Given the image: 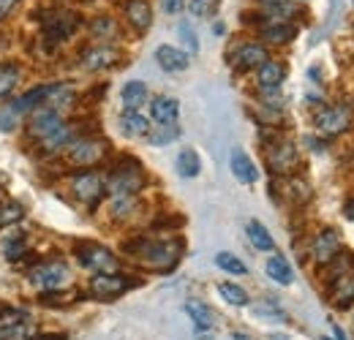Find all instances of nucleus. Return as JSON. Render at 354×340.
<instances>
[{
    "label": "nucleus",
    "mask_w": 354,
    "mask_h": 340,
    "mask_svg": "<svg viewBox=\"0 0 354 340\" xmlns=\"http://www.w3.org/2000/svg\"><path fill=\"white\" fill-rule=\"evenodd\" d=\"M123 251L145 270L169 272V270H175V264L183 256V240H147V237H139L129 245H123Z\"/></svg>",
    "instance_id": "nucleus-1"
},
{
    "label": "nucleus",
    "mask_w": 354,
    "mask_h": 340,
    "mask_svg": "<svg viewBox=\"0 0 354 340\" xmlns=\"http://www.w3.org/2000/svg\"><path fill=\"white\" fill-rule=\"evenodd\" d=\"M104 185H106V193L115 199V196H136L142 188H145V171L142 164L133 161V158H123L115 169L104 177Z\"/></svg>",
    "instance_id": "nucleus-2"
},
{
    "label": "nucleus",
    "mask_w": 354,
    "mask_h": 340,
    "mask_svg": "<svg viewBox=\"0 0 354 340\" xmlns=\"http://www.w3.org/2000/svg\"><path fill=\"white\" fill-rule=\"evenodd\" d=\"M28 281L39 289V292H44V294H52V292H63V289H68L71 286V270L63 264V261H52V258H46V261H39V264H33L30 270H28Z\"/></svg>",
    "instance_id": "nucleus-3"
},
{
    "label": "nucleus",
    "mask_w": 354,
    "mask_h": 340,
    "mask_svg": "<svg viewBox=\"0 0 354 340\" xmlns=\"http://www.w3.org/2000/svg\"><path fill=\"white\" fill-rule=\"evenodd\" d=\"M77 261L90 270L93 275H109V272H120V258L112 254L109 248L98 245V243H77L74 245Z\"/></svg>",
    "instance_id": "nucleus-4"
},
{
    "label": "nucleus",
    "mask_w": 354,
    "mask_h": 340,
    "mask_svg": "<svg viewBox=\"0 0 354 340\" xmlns=\"http://www.w3.org/2000/svg\"><path fill=\"white\" fill-rule=\"evenodd\" d=\"M109 153V144L104 139H95V136H82V139H74L71 147L66 150V158L71 167H80V169H90L95 164H101Z\"/></svg>",
    "instance_id": "nucleus-5"
},
{
    "label": "nucleus",
    "mask_w": 354,
    "mask_h": 340,
    "mask_svg": "<svg viewBox=\"0 0 354 340\" xmlns=\"http://www.w3.org/2000/svg\"><path fill=\"white\" fill-rule=\"evenodd\" d=\"M352 123L354 112L352 106H346V104H330V106H322L313 115V126L324 136H341V133H346L352 128Z\"/></svg>",
    "instance_id": "nucleus-6"
},
{
    "label": "nucleus",
    "mask_w": 354,
    "mask_h": 340,
    "mask_svg": "<svg viewBox=\"0 0 354 340\" xmlns=\"http://www.w3.org/2000/svg\"><path fill=\"white\" fill-rule=\"evenodd\" d=\"M68 185H71V193H74L82 205H88V207H95V205L101 202V196L106 193L104 177L93 169H82V171H77V174H71V182H68Z\"/></svg>",
    "instance_id": "nucleus-7"
},
{
    "label": "nucleus",
    "mask_w": 354,
    "mask_h": 340,
    "mask_svg": "<svg viewBox=\"0 0 354 340\" xmlns=\"http://www.w3.org/2000/svg\"><path fill=\"white\" fill-rule=\"evenodd\" d=\"M297 164H300V153L292 139H275L272 144H267V167L272 174H292Z\"/></svg>",
    "instance_id": "nucleus-8"
},
{
    "label": "nucleus",
    "mask_w": 354,
    "mask_h": 340,
    "mask_svg": "<svg viewBox=\"0 0 354 340\" xmlns=\"http://www.w3.org/2000/svg\"><path fill=\"white\" fill-rule=\"evenodd\" d=\"M133 283L120 275V272H109V275H93L88 283V294L93 299H101V302H109V299L123 297Z\"/></svg>",
    "instance_id": "nucleus-9"
},
{
    "label": "nucleus",
    "mask_w": 354,
    "mask_h": 340,
    "mask_svg": "<svg viewBox=\"0 0 354 340\" xmlns=\"http://www.w3.org/2000/svg\"><path fill=\"white\" fill-rule=\"evenodd\" d=\"M341 251H344V245H341V234H338L335 229H322V232L310 240V256H313V261H316L319 267L330 264Z\"/></svg>",
    "instance_id": "nucleus-10"
},
{
    "label": "nucleus",
    "mask_w": 354,
    "mask_h": 340,
    "mask_svg": "<svg viewBox=\"0 0 354 340\" xmlns=\"http://www.w3.org/2000/svg\"><path fill=\"white\" fill-rule=\"evenodd\" d=\"M63 126H66V120H63L60 112L41 106V109L30 112V126H28V131H30V136H33L36 142H44L52 133H57Z\"/></svg>",
    "instance_id": "nucleus-11"
},
{
    "label": "nucleus",
    "mask_w": 354,
    "mask_h": 340,
    "mask_svg": "<svg viewBox=\"0 0 354 340\" xmlns=\"http://www.w3.org/2000/svg\"><path fill=\"white\" fill-rule=\"evenodd\" d=\"M324 294H327V302L335 310H349L354 305V272H346L341 278L327 281L324 283Z\"/></svg>",
    "instance_id": "nucleus-12"
},
{
    "label": "nucleus",
    "mask_w": 354,
    "mask_h": 340,
    "mask_svg": "<svg viewBox=\"0 0 354 340\" xmlns=\"http://www.w3.org/2000/svg\"><path fill=\"white\" fill-rule=\"evenodd\" d=\"M267 60H270L267 46L265 44H257V41L237 46V52L232 55V66H234V71H257L259 66H265Z\"/></svg>",
    "instance_id": "nucleus-13"
},
{
    "label": "nucleus",
    "mask_w": 354,
    "mask_h": 340,
    "mask_svg": "<svg viewBox=\"0 0 354 340\" xmlns=\"http://www.w3.org/2000/svg\"><path fill=\"white\" fill-rule=\"evenodd\" d=\"M283 79H286V66L278 63V60H267L265 66L257 68V87L265 95L267 93H278L281 85H283Z\"/></svg>",
    "instance_id": "nucleus-14"
},
{
    "label": "nucleus",
    "mask_w": 354,
    "mask_h": 340,
    "mask_svg": "<svg viewBox=\"0 0 354 340\" xmlns=\"http://www.w3.org/2000/svg\"><path fill=\"white\" fill-rule=\"evenodd\" d=\"M118 60H120V52L115 49V46H93L88 49L85 55H82V66L88 68V71H106V68H112V66H118Z\"/></svg>",
    "instance_id": "nucleus-15"
},
{
    "label": "nucleus",
    "mask_w": 354,
    "mask_h": 340,
    "mask_svg": "<svg viewBox=\"0 0 354 340\" xmlns=\"http://www.w3.org/2000/svg\"><path fill=\"white\" fill-rule=\"evenodd\" d=\"M229 167H232V174H234V180H240L243 185H254L257 180H259V169H257V164L248 158V153L245 150H232V158H229Z\"/></svg>",
    "instance_id": "nucleus-16"
},
{
    "label": "nucleus",
    "mask_w": 354,
    "mask_h": 340,
    "mask_svg": "<svg viewBox=\"0 0 354 340\" xmlns=\"http://www.w3.org/2000/svg\"><path fill=\"white\" fill-rule=\"evenodd\" d=\"M183 310L188 313V319L194 321L196 330H213L216 327V313H213V308L205 299H196V297L185 299Z\"/></svg>",
    "instance_id": "nucleus-17"
},
{
    "label": "nucleus",
    "mask_w": 354,
    "mask_h": 340,
    "mask_svg": "<svg viewBox=\"0 0 354 340\" xmlns=\"http://www.w3.org/2000/svg\"><path fill=\"white\" fill-rule=\"evenodd\" d=\"M74 101H77V90L68 82H52L49 93H46L44 106L46 109H55V112H66L68 106H74Z\"/></svg>",
    "instance_id": "nucleus-18"
},
{
    "label": "nucleus",
    "mask_w": 354,
    "mask_h": 340,
    "mask_svg": "<svg viewBox=\"0 0 354 340\" xmlns=\"http://www.w3.org/2000/svg\"><path fill=\"white\" fill-rule=\"evenodd\" d=\"M77 25H80V19H77V14H52V19L46 22V39L49 41H66L74 30H77Z\"/></svg>",
    "instance_id": "nucleus-19"
},
{
    "label": "nucleus",
    "mask_w": 354,
    "mask_h": 340,
    "mask_svg": "<svg viewBox=\"0 0 354 340\" xmlns=\"http://www.w3.org/2000/svg\"><path fill=\"white\" fill-rule=\"evenodd\" d=\"M150 117L156 123H177L180 117V101L172 95H156L150 98Z\"/></svg>",
    "instance_id": "nucleus-20"
},
{
    "label": "nucleus",
    "mask_w": 354,
    "mask_h": 340,
    "mask_svg": "<svg viewBox=\"0 0 354 340\" xmlns=\"http://www.w3.org/2000/svg\"><path fill=\"white\" fill-rule=\"evenodd\" d=\"M156 60H158V66L164 68V71H169V74H177V71H185L188 68V55L183 52V49H177V46H169V44H161L158 49H156Z\"/></svg>",
    "instance_id": "nucleus-21"
},
{
    "label": "nucleus",
    "mask_w": 354,
    "mask_h": 340,
    "mask_svg": "<svg viewBox=\"0 0 354 340\" xmlns=\"http://www.w3.org/2000/svg\"><path fill=\"white\" fill-rule=\"evenodd\" d=\"M265 272H267V278H270L272 283H278V286H292V283H295V270H292V264L286 261V256H281V254H272L267 258Z\"/></svg>",
    "instance_id": "nucleus-22"
},
{
    "label": "nucleus",
    "mask_w": 354,
    "mask_h": 340,
    "mask_svg": "<svg viewBox=\"0 0 354 340\" xmlns=\"http://www.w3.org/2000/svg\"><path fill=\"white\" fill-rule=\"evenodd\" d=\"M120 101H123V109H129V112H139V109L150 101V90H147L145 82L131 79V82H126L123 90H120Z\"/></svg>",
    "instance_id": "nucleus-23"
},
{
    "label": "nucleus",
    "mask_w": 354,
    "mask_h": 340,
    "mask_svg": "<svg viewBox=\"0 0 354 340\" xmlns=\"http://www.w3.org/2000/svg\"><path fill=\"white\" fill-rule=\"evenodd\" d=\"M118 126L123 131V136H129V139H145V136L150 133V128H153L150 120H147L142 112H129V109H123Z\"/></svg>",
    "instance_id": "nucleus-24"
},
{
    "label": "nucleus",
    "mask_w": 354,
    "mask_h": 340,
    "mask_svg": "<svg viewBox=\"0 0 354 340\" xmlns=\"http://www.w3.org/2000/svg\"><path fill=\"white\" fill-rule=\"evenodd\" d=\"M46 93H49V85H39L33 87V90H28V93H22L14 104H8L17 115H28V112H36V109H41L46 101Z\"/></svg>",
    "instance_id": "nucleus-25"
},
{
    "label": "nucleus",
    "mask_w": 354,
    "mask_h": 340,
    "mask_svg": "<svg viewBox=\"0 0 354 340\" xmlns=\"http://www.w3.org/2000/svg\"><path fill=\"white\" fill-rule=\"evenodd\" d=\"M126 17L136 30H147L153 25V8L147 0H129L126 3Z\"/></svg>",
    "instance_id": "nucleus-26"
},
{
    "label": "nucleus",
    "mask_w": 354,
    "mask_h": 340,
    "mask_svg": "<svg viewBox=\"0 0 354 340\" xmlns=\"http://www.w3.org/2000/svg\"><path fill=\"white\" fill-rule=\"evenodd\" d=\"M245 232H248V240H251V245H254L257 251H262V254H272V251H275V240H272V234L265 229V223L248 220Z\"/></svg>",
    "instance_id": "nucleus-27"
},
{
    "label": "nucleus",
    "mask_w": 354,
    "mask_h": 340,
    "mask_svg": "<svg viewBox=\"0 0 354 340\" xmlns=\"http://www.w3.org/2000/svg\"><path fill=\"white\" fill-rule=\"evenodd\" d=\"M297 36V28L292 22H270L262 28V39L267 44H289Z\"/></svg>",
    "instance_id": "nucleus-28"
},
{
    "label": "nucleus",
    "mask_w": 354,
    "mask_h": 340,
    "mask_svg": "<svg viewBox=\"0 0 354 340\" xmlns=\"http://www.w3.org/2000/svg\"><path fill=\"white\" fill-rule=\"evenodd\" d=\"M202 169V161H199V153L194 150V147H183L180 153H177V174L180 177H196Z\"/></svg>",
    "instance_id": "nucleus-29"
},
{
    "label": "nucleus",
    "mask_w": 354,
    "mask_h": 340,
    "mask_svg": "<svg viewBox=\"0 0 354 340\" xmlns=\"http://www.w3.org/2000/svg\"><path fill=\"white\" fill-rule=\"evenodd\" d=\"M177 136H180V126L177 123H158V126L150 128V133L145 136L153 147H164V144H169V142H175Z\"/></svg>",
    "instance_id": "nucleus-30"
},
{
    "label": "nucleus",
    "mask_w": 354,
    "mask_h": 340,
    "mask_svg": "<svg viewBox=\"0 0 354 340\" xmlns=\"http://www.w3.org/2000/svg\"><path fill=\"white\" fill-rule=\"evenodd\" d=\"M218 294H221L229 305H234V308H245L251 297H248V292L243 289V286H237V283H229V281H223L218 283Z\"/></svg>",
    "instance_id": "nucleus-31"
},
{
    "label": "nucleus",
    "mask_w": 354,
    "mask_h": 340,
    "mask_svg": "<svg viewBox=\"0 0 354 340\" xmlns=\"http://www.w3.org/2000/svg\"><path fill=\"white\" fill-rule=\"evenodd\" d=\"M286 196L295 202V205H306V202H310V185L306 182V180H300V177H289L286 180Z\"/></svg>",
    "instance_id": "nucleus-32"
},
{
    "label": "nucleus",
    "mask_w": 354,
    "mask_h": 340,
    "mask_svg": "<svg viewBox=\"0 0 354 340\" xmlns=\"http://www.w3.org/2000/svg\"><path fill=\"white\" fill-rule=\"evenodd\" d=\"M25 218V207L19 202H0V229H8Z\"/></svg>",
    "instance_id": "nucleus-33"
},
{
    "label": "nucleus",
    "mask_w": 354,
    "mask_h": 340,
    "mask_svg": "<svg viewBox=\"0 0 354 340\" xmlns=\"http://www.w3.org/2000/svg\"><path fill=\"white\" fill-rule=\"evenodd\" d=\"M90 33H93V39H115L118 36V22L112 19V17H95V22L90 25Z\"/></svg>",
    "instance_id": "nucleus-34"
},
{
    "label": "nucleus",
    "mask_w": 354,
    "mask_h": 340,
    "mask_svg": "<svg viewBox=\"0 0 354 340\" xmlns=\"http://www.w3.org/2000/svg\"><path fill=\"white\" fill-rule=\"evenodd\" d=\"M25 251H28V240H25V234H22V232H11L8 240H6V245H3V256L14 261V258L25 256Z\"/></svg>",
    "instance_id": "nucleus-35"
},
{
    "label": "nucleus",
    "mask_w": 354,
    "mask_h": 340,
    "mask_svg": "<svg viewBox=\"0 0 354 340\" xmlns=\"http://www.w3.org/2000/svg\"><path fill=\"white\" fill-rule=\"evenodd\" d=\"M133 210H136V196H115L112 205H109V213H112V218H118V220L131 218Z\"/></svg>",
    "instance_id": "nucleus-36"
},
{
    "label": "nucleus",
    "mask_w": 354,
    "mask_h": 340,
    "mask_svg": "<svg viewBox=\"0 0 354 340\" xmlns=\"http://www.w3.org/2000/svg\"><path fill=\"white\" fill-rule=\"evenodd\" d=\"M216 267L223 270V272H229V275H245V272H248V267H245L237 256L226 254V251H221V254L216 256Z\"/></svg>",
    "instance_id": "nucleus-37"
},
{
    "label": "nucleus",
    "mask_w": 354,
    "mask_h": 340,
    "mask_svg": "<svg viewBox=\"0 0 354 340\" xmlns=\"http://www.w3.org/2000/svg\"><path fill=\"white\" fill-rule=\"evenodd\" d=\"M19 85V68L17 66H0V98H6Z\"/></svg>",
    "instance_id": "nucleus-38"
},
{
    "label": "nucleus",
    "mask_w": 354,
    "mask_h": 340,
    "mask_svg": "<svg viewBox=\"0 0 354 340\" xmlns=\"http://www.w3.org/2000/svg\"><path fill=\"white\" fill-rule=\"evenodd\" d=\"M180 39H183L185 49H188L191 55H196V52H199V41H196V33H194V28H191L188 22H180Z\"/></svg>",
    "instance_id": "nucleus-39"
},
{
    "label": "nucleus",
    "mask_w": 354,
    "mask_h": 340,
    "mask_svg": "<svg viewBox=\"0 0 354 340\" xmlns=\"http://www.w3.org/2000/svg\"><path fill=\"white\" fill-rule=\"evenodd\" d=\"M221 0H191V14L194 17H210L218 8Z\"/></svg>",
    "instance_id": "nucleus-40"
},
{
    "label": "nucleus",
    "mask_w": 354,
    "mask_h": 340,
    "mask_svg": "<svg viewBox=\"0 0 354 340\" xmlns=\"http://www.w3.org/2000/svg\"><path fill=\"white\" fill-rule=\"evenodd\" d=\"M17 120H19V115L8 106V109H3L0 112V131H14L17 128Z\"/></svg>",
    "instance_id": "nucleus-41"
},
{
    "label": "nucleus",
    "mask_w": 354,
    "mask_h": 340,
    "mask_svg": "<svg viewBox=\"0 0 354 340\" xmlns=\"http://www.w3.org/2000/svg\"><path fill=\"white\" fill-rule=\"evenodd\" d=\"M161 6H164L167 14H180L183 6H185V0H161Z\"/></svg>",
    "instance_id": "nucleus-42"
},
{
    "label": "nucleus",
    "mask_w": 354,
    "mask_h": 340,
    "mask_svg": "<svg viewBox=\"0 0 354 340\" xmlns=\"http://www.w3.org/2000/svg\"><path fill=\"white\" fill-rule=\"evenodd\" d=\"M17 3H19V0H0V19H6V17L14 11Z\"/></svg>",
    "instance_id": "nucleus-43"
},
{
    "label": "nucleus",
    "mask_w": 354,
    "mask_h": 340,
    "mask_svg": "<svg viewBox=\"0 0 354 340\" xmlns=\"http://www.w3.org/2000/svg\"><path fill=\"white\" fill-rule=\"evenodd\" d=\"M344 213H346V218H349V220H352V223H354V199H349V202H346V207H344Z\"/></svg>",
    "instance_id": "nucleus-44"
},
{
    "label": "nucleus",
    "mask_w": 354,
    "mask_h": 340,
    "mask_svg": "<svg viewBox=\"0 0 354 340\" xmlns=\"http://www.w3.org/2000/svg\"><path fill=\"white\" fill-rule=\"evenodd\" d=\"M333 335H335V340H346V332H344L338 324H333Z\"/></svg>",
    "instance_id": "nucleus-45"
},
{
    "label": "nucleus",
    "mask_w": 354,
    "mask_h": 340,
    "mask_svg": "<svg viewBox=\"0 0 354 340\" xmlns=\"http://www.w3.org/2000/svg\"><path fill=\"white\" fill-rule=\"evenodd\" d=\"M36 340H66V335H36Z\"/></svg>",
    "instance_id": "nucleus-46"
},
{
    "label": "nucleus",
    "mask_w": 354,
    "mask_h": 340,
    "mask_svg": "<svg viewBox=\"0 0 354 340\" xmlns=\"http://www.w3.org/2000/svg\"><path fill=\"white\" fill-rule=\"evenodd\" d=\"M232 340H254L251 335H243V332H232Z\"/></svg>",
    "instance_id": "nucleus-47"
},
{
    "label": "nucleus",
    "mask_w": 354,
    "mask_h": 340,
    "mask_svg": "<svg viewBox=\"0 0 354 340\" xmlns=\"http://www.w3.org/2000/svg\"><path fill=\"white\" fill-rule=\"evenodd\" d=\"M3 191H6V174L0 171V199H3Z\"/></svg>",
    "instance_id": "nucleus-48"
},
{
    "label": "nucleus",
    "mask_w": 354,
    "mask_h": 340,
    "mask_svg": "<svg viewBox=\"0 0 354 340\" xmlns=\"http://www.w3.org/2000/svg\"><path fill=\"white\" fill-rule=\"evenodd\" d=\"M272 340H286L283 335H272Z\"/></svg>",
    "instance_id": "nucleus-49"
},
{
    "label": "nucleus",
    "mask_w": 354,
    "mask_h": 340,
    "mask_svg": "<svg viewBox=\"0 0 354 340\" xmlns=\"http://www.w3.org/2000/svg\"><path fill=\"white\" fill-rule=\"evenodd\" d=\"M319 340H335V338H319Z\"/></svg>",
    "instance_id": "nucleus-50"
}]
</instances>
